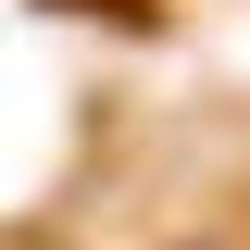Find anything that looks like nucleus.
<instances>
[{
	"instance_id": "nucleus-1",
	"label": "nucleus",
	"mask_w": 250,
	"mask_h": 250,
	"mask_svg": "<svg viewBox=\"0 0 250 250\" xmlns=\"http://www.w3.org/2000/svg\"><path fill=\"white\" fill-rule=\"evenodd\" d=\"M163 250H250V238H163Z\"/></svg>"
}]
</instances>
